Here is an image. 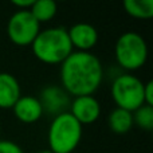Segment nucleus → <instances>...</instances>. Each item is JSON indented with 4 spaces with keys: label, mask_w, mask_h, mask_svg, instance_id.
Segmentation results:
<instances>
[{
    "label": "nucleus",
    "mask_w": 153,
    "mask_h": 153,
    "mask_svg": "<svg viewBox=\"0 0 153 153\" xmlns=\"http://www.w3.org/2000/svg\"><path fill=\"white\" fill-rule=\"evenodd\" d=\"M20 95V85L15 75L0 73V109H12Z\"/></svg>",
    "instance_id": "nucleus-11"
},
{
    "label": "nucleus",
    "mask_w": 153,
    "mask_h": 153,
    "mask_svg": "<svg viewBox=\"0 0 153 153\" xmlns=\"http://www.w3.org/2000/svg\"><path fill=\"white\" fill-rule=\"evenodd\" d=\"M11 3H12V5L20 8V11H23V10L30 11V8L32 7V4L35 3V0H12Z\"/></svg>",
    "instance_id": "nucleus-18"
},
{
    "label": "nucleus",
    "mask_w": 153,
    "mask_h": 153,
    "mask_svg": "<svg viewBox=\"0 0 153 153\" xmlns=\"http://www.w3.org/2000/svg\"><path fill=\"white\" fill-rule=\"evenodd\" d=\"M70 114L81 125H90L101 116V103L93 95L75 97L70 103Z\"/></svg>",
    "instance_id": "nucleus-7"
},
{
    "label": "nucleus",
    "mask_w": 153,
    "mask_h": 153,
    "mask_svg": "<svg viewBox=\"0 0 153 153\" xmlns=\"http://www.w3.org/2000/svg\"><path fill=\"white\" fill-rule=\"evenodd\" d=\"M108 122L110 129L117 134H125L133 128V114L125 109L116 108L108 117Z\"/></svg>",
    "instance_id": "nucleus-12"
},
{
    "label": "nucleus",
    "mask_w": 153,
    "mask_h": 153,
    "mask_svg": "<svg viewBox=\"0 0 153 153\" xmlns=\"http://www.w3.org/2000/svg\"><path fill=\"white\" fill-rule=\"evenodd\" d=\"M144 102L145 105L153 106V82L148 81L144 83Z\"/></svg>",
    "instance_id": "nucleus-17"
},
{
    "label": "nucleus",
    "mask_w": 153,
    "mask_h": 153,
    "mask_svg": "<svg viewBox=\"0 0 153 153\" xmlns=\"http://www.w3.org/2000/svg\"><path fill=\"white\" fill-rule=\"evenodd\" d=\"M31 48L35 58L46 65H61L73 53L67 30L63 27L40 30Z\"/></svg>",
    "instance_id": "nucleus-2"
},
{
    "label": "nucleus",
    "mask_w": 153,
    "mask_h": 153,
    "mask_svg": "<svg viewBox=\"0 0 153 153\" xmlns=\"http://www.w3.org/2000/svg\"><path fill=\"white\" fill-rule=\"evenodd\" d=\"M40 31V24L27 10L16 11L7 24V34L10 40L16 46H31Z\"/></svg>",
    "instance_id": "nucleus-6"
},
{
    "label": "nucleus",
    "mask_w": 153,
    "mask_h": 153,
    "mask_svg": "<svg viewBox=\"0 0 153 153\" xmlns=\"http://www.w3.org/2000/svg\"><path fill=\"white\" fill-rule=\"evenodd\" d=\"M133 122L138 128L151 132L153 129V106L143 105L137 110L133 111Z\"/></svg>",
    "instance_id": "nucleus-15"
},
{
    "label": "nucleus",
    "mask_w": 153,
    "mask_h": 153,
    "mask_svg": "<svg viewBox=\"0 0 153 153\" xmlns=\"http://www.w3.org/2000/svg\"><path fill=\"white\" fill-rule=\"evenodd\" d=\"M36 153H53V152H50V151H40V152H36Z\"/></svg>",
    "instance_id": "nucleus-19"
},
{
    "label": "nucleus",
    "mask_w": 153,
    "mask_h": 153,
    "mask_svg": "<svg viewBox=\"0 0 153 153\" xmlns=\"http://www.w3.org/2000/svg\"><path fill=\"white\" fill-rule=\"evenodd\" d=\"M114 55L120 66L133 71L145 65L148 59V45L137 32H124L116 42Z\"/></svg>",
    "instance_id": "nucleus-4"
},
{
    "label": "nucleus",
    "mask_w": 153,
    "mask_h": 153,
    "mask_svg": "<svg viewBox=\"0 0 153 153\" xmlns=\"http://www.w3.org/2000/svg\"><path fill=\"white\" fill-rule=\"evenodd\" d=\"M0 153H24V151L13 141L0 140Z\"/></svg>",
    "instance_id": "nucleus-16"
},
{
    "label": "nucleus",
    "mask_w": 153,
    "mask_h": 153,
    "mask_svg": "<svg viewBox=\"0 0 153 153\" xmlns=\"http://www.w3.org/2000/svg\"><path fill=\"white\" fill-rule=\"evenodd\" d=\"M13 114L23 124H34L43 116V108L34 95H20L13 105Z\"/></svg>",
    "instance_id": "nucleus-10"
},
{
    "label": "nucleus",
    "mask_w": 153,
    "mask_h": 153,
    "mask_svg": "<svg viewBox=\"0 0 153 153\" xmlns=\"http://www.w3.org/2000/svg\"><path fill=\"white\" fill-rule=\"evenodd\" d=\"M70 43L76 51H90L98 43V31L89 23H76L67 30Z\"/></svg>",
    "instance_id": "nucleus-9"
},
{
    "label": "nucleus",
    "mask_w": 153,
    "mask_h": 153,
    "mask_svg": "<svg viewBox=\"0 0 153 153\" xmlns=\"http://www.w3.org/2000/svg\"><path fill=\"white\" fill-rule=\"evenodd\" d=\"M82 138V125L65 111L53 118L48 128V151L53 153H73Z\"/></svg>",
    "instance_id": "nucleus-3"
},
{
    "label": "nucleus",
    "mask_w": 153,
    "mask_h": 153,
    "mask_svg": "<svg viewBox=\"0 0 153 153\" xmlns=\"http://www.w3.org/2000/svg\"><path fill=\"white\" fill-rule=\"evenodd\" d=\"M124 8L128 15L136 19H151L153 16V0H125Z\"/></svg>",
    "instance_id": "nucleus-13"
},
{
    "label": "nucleus",
    "mask_w": 153,
    "mask_h": 153,
    "mask_svg": "<svg viewBox=\"0 0 153 153\" xmlns=\"http://www.w3.org/2000/svg\"><path fill=\"white\" fill-rule=\"evenodd\" d=\"M103 78L100 58L90 51H73L61 63L62 89L69 95H93Z\"/></svg>",
    "instance_id": "nucleus-1"
},
{
    "label": "nucleus",
    "mask_w": 153,
    "mask_h": 153,
    "mask_svg": "<svg viewBox=\"0 0 153 153\" xmlns=\"http://www.w3.org/2000/svg\"><path fill=\"white\" fill-rule=\"evenodd\" d=\"M39 102L43 108V113L47 111L48 114H54V117L61 113H65L66 109L70 106L71 101L69 94L59 86H47L40 91Z\"/></svg>",
    "instance_id": "nucleus-8"
},
{
    "label": "nucleus",
    "mask_w": 153,
    "mask_h": 153,
    "mask_svg": "<svg viewBox=\"0 0 153 153\" xmlns=\"http://www.w3.org/2000/svg\"><path fill=\"white\" fill-rule=\"evenodd\" d=\"M111 97L117 108L125 109L128 111H134L144 102V82L132 74L118 75L111 83Z\"/></svg>",
    "instance_id": "nucleus-5"
},
{
    "label": "nucleus",
    "mask_w": 153,
    "mask_h": 153,
    "mask_svg": "<svg viewBox=\"0 0 153 153\" xmlns=\"http://www.w3.org/2000/svg\"><path fill=\"white\" fill-rule=\"evenodd\" d=\"M56 3L53 0H35L32 7L30 8V12L38 20V23L48 22L56 15Z\"/></svg>",
    "instance_id": "nucleus-14"
}]
</instances>
